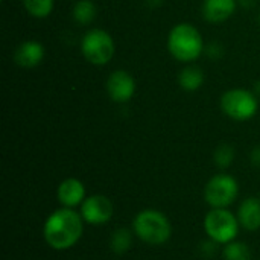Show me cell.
Masks as SVG:
<instances>
[{
    "instance_id": "obj_24",
    "label": "cell",
    "mask_w": 260,
    "mask_h": 260,
    "mask_svg": "<svg viewBox=\"0 0 260 260\" xmlns=\"http://www.w3.org/2000/svg\"><path fill=\"white\" fill-rule=\"evenodd\" d=\"M238 3H241L245 8H251V6L256 5V0H238Z\"/></svg>"
},
{
    "instance_id": "obj_22",
    "label": "cell",
    "mask_w": 260,
    "mask_h": 260,
    "mask_svg": "<svg viewBox=\"0 0 260 260\" xmlns=\"http://www.w3.org/2000/svg\"><path fill=\"white\" fill-rule=\"evenodd\" d=\"M250 160H251V165L256 166V168H260V145L253 148L251 154H250Z\"/></svg>"
},
{
    "instance_id": "obj_18",
    "label": "cell",
    "mask_w": 260,
    "mask_h": 260,
    "mask_svg": "<svg viewBox=\"0 0 260 260\" xmlns=\"http://www.w3.org/2000/svg\"><path fill=\"white\" fill-rule=\"evenodd\" d=\"M222 257L224 260H251V251L247 244L233 241V242L224 245Z\"/></svg>"
},
{
    "instance_id": "obj_2",
    "label": "cell",
    "mask_w": 260,
    "mask_h": 260,
    "mask_svg": "<svg viewBox=\"0 0 260 260\" xmlns=\"http://www.w3.org/2000/svg\"><path fill=\"white\" fill-rule=\"evenodd\" d=\"M168 50L180 62L192 64L206 50L201 32L190 23L175 24L168 35Z\"/></svg>"
},
{
    "instance_id": "obj_21",
    "label": "cell",
    "mask_w": 260,
    "mask_h": 260,
    "mask_svg": "<svg viewBox=\"0 0 260 260\" xmlns=\"http://www.w3.org/2000/svg\"><path fill=\"white\" fill-rule=\"evenodd\" d=\"M206 53L212 58V59H219L224 55V47L219 43H209L206 47Z\"/></svg>"
},
{
    "instance_id": "obj_17",
    "label": "cell",
    "mask_w": 260,
    "mask_h": 260,
    "mask_svg": "<svg viewBox=\"0 0 260 260\" xmlns=\"http://www.w3.org/2000/svg\"><path fill=\"white\" fill-rule=\"evenodd\" d=\"M24 11L34 18H46L52 14L55 0H21Z\"/></svg>"
},
{
    "instance_id": "obj_19",
    "label": "cell",
    "mask_w": 260,
    "mask_h": 260,
    "mask_svg": "<svg viewBox=\"0 0 260 260\" xmlns=\"http://www.w3.org/2000/svg\"><path fill=\"white\" fill-rule=\"evenodd\" d=\"M213 161L219 169H227L235 161V148L229 143L219 145L213 152Z\"/></svg>"
},
{
    "instance_id": "obj_3",
    "label": "cell",
    "mask_w": 260,
    "mask_h": 260,
    "mask_svg": "<svg viewBox=\"0 0 260 260\" xmlns=\"http://www.w3.org/2000/svg\"><path fill=\"white\" fill-rule=\"evenodd\" d=\"M133 232L136 238L149 245L166 244L172 236V225L168 216L155 209L140 210L133 219Z\"/></svg>"
},
{
    "instance_id": "obj_4",
    "label": "cell",
    "mask_w": 260,
    "mask_h": 260,
    "mask_svg": "<svg viewBox=\"0 0 260 260\" xmlns=\"http://www.w3.org/2000/svg\"><path fill=\"white\" fill-rule=\"evenodd\" d=\"M222 113L236 122H245L256 116L259 110L257 94L245 88L227 90L219 101Z\"/></svg>"
},
{
    "instance_id": "obj_1",
    "label": "cell",
    "mask_w": 260,
    "mask_h": 260,
    "mask_svg": "<svg viewBox=\"0 0 260 260\" xmlns=\"http://www.w3.org/2000/svg\"><path fill=\"white\" fill-rule=\"evenodd\" d=\"M84 219L75 209L61 207L49 215L43 225V238L46 244L58 251L75 247L84 233Z\"/></svg>"
},
{
    "instance_id": "obj_5",
    "label": "cell",
    "mask_w": 260,
    "mask_h": 260,
    "mask_svg": "<svg viewBox=\"0 0 260 260\" xmlns=\"http://www.w3.org/2000/svg\"><path fill=\"white\" fill-rule=\"evenodd\" d=\"M114 52V40L104 29H90L81 38V53L93 66H107L113 59Z\"/></svg>"
},
{
    "instance_id": "obj_12",
    "label": "cell",
    "mask_w": 260,
    "mask_h": 260,
    "mask_svg": "<svg viewBox=\"0 0 260 260\" xmlns=\"http://www.w3.org/2000/svg\"><path fill=\"white\" fill-rule=\"evenodd\" d=\"M238 0H203V18L212 24L227 21L238 9Z\"/></svg>"
},
{
    "instance_id": "obj_14",
    "label": "cell",
    "mask_w": 260,
    "mask_h": 260,
    "mask_svg": "<svg viewBox=\"0 0 260 260\" xmlns=\"http://www.w3.org/2000/svg\"><path fill=\"white\" fill-rule=\"evenodd\" d=\"M206 81L204 70L195 64H187L178 73V85L184 91H197L203 87Z\"/></svg>"
},
{
    "instance_id": "obj_23",
    "label": "cell",
    "mask_w": 260,
    "mask_h": 260,
    "mask_svg": "<svg viewBox=\"0 0 260 260\" xmlns=\"http://www.w3.org/2000/svg\"><path fill=\"white\" fill-rule=\"evenodd\" d=\"M165 3V0H146V5L149 8H158Z\"/></svg>"
},
{
    "instance_id": "obj_8",
    "label": "cell",
    "mask_w": 260,
    "mask_h": 260,
    "mask_svg": "<svg viewBox=\"0 0 260 260\" xmlns=\"http://www.w3.org/2000/svg\"><path fill=\"white\" fill-rule=\"evenodd\" d=\"M79 213L85 224L90 225H104L107 224L114 213L113 203L105 195H91L84 200L79 207Z\"/></svg>"
},
{
    "instance_id": "obj_9",
    "label": "cell",
    "mask_w": 260,
    "mask_h": 260,
    "mask_svg": "<svg viewBox=\"0 0 260 260\" xmlns=\"http://www.w3.org/2000/svg\"><path fill=\"white\" fill-rule=\"evenodd\" d=\"M108 98L116 104H126L136 93V79L126 70H114L110 73L105 82Z\"/></svg>"
},
{
    "instance_id": "obj_15",
    "label": "cell",
    "mask_w": 260,
    "mask_h": 260,
    "mask_svg": "<svg viewBox=\"0 0 260 260\" xmlns=\"http://www.w3.org/2000/svg\"><path fill=\"white\" fill-rule=\"evenodd\" d=\"M98 8L91 0H78L72 8V17L79 26H87L94 21Z\"/></svg>"
},
{
    "instance_id": "obj_6",
    "label": "cell",
    "mask_w": 260,
    "mask_h": 260,
    "mask_svg": "<svg viewBox=\"0 0 260 260\" xmlns=\"http://www.w3.org/2000/svg\"><path fill=\"white\" fill-rule=\"evenodd\" d=\"M204 232L209 239L219 245H227L236 241L239 235V221L229 209H212L204 218Z\"/></svg>"
},
{
    "instance_id": "obj_26",
    "label": "cell",
    "mask_w": 260,
    "mask_h": 260,
    "mask_svg": "<svg viewBox=\"0 0 260 260\" xmlns=\"http://www.w3.org/2000/svg\"><path fill=\"white\" fill-rule=\"evenodd\" d=\"M259 23H260V15H259Z\"/></svg>"
},
{
    "instance_id": "obj_10",
    "label": "cell",
    "mask_w": 260,
    "mask_h": 260,
    "mask_svg": "<svg viewBox=\"0 0 260 260\" xmlns=\"http://www.w3.org/2000/svg\"><path fill=\"white\" fill-rule=\"evenodd\" d=\"M56 198L62 207H67V209L81 207V204L87 198L85 186L81 180H78L75 177H69L59 183V186L56 189Z\"/></svg>"
},
{
    "instance_id": "obj_13",
    "label": "cell",
    "mask_w": 260,
    "mask_h": 260,
    "mask_svg": "<svg viewBox=\"0 0 260 260\" xmlns=\"http://www.w3.org/2000/svg\"><path fill=\"white\" fill-rule=\"evenodd\" d=\"M238 221L241 227L248 232H256L260 229V200L256 197L245 198L238 209Z\"/></svg>"
},
{
    "instance_id": "obj_25",
    "label": "cell",
    "mask_w": 260,
    "mask_h": 260,
    "mask_svg": "<svg viewBox=\"0 0 260 260\" xmlns=\"http://www.w3.org/2000/svg\"><path fill=\"white\" fill-rule=\"evenodd\" d=\"M254 93H256L257 96H260V79L254 82Z\"/></svg>"
},
{
    "instance_id": "obj_11",
    "label": "cell",
    "mask_w": 260,
    "mask_h": 260,
    "mask_svg": "<svg viewBox=\"0 0 260 260\" xmlns=\"http://www.w3.org/2000/svg\"><path fill=\"white\" fill-rule=\"evenodd\" d=\"M46 56L44 46L35 40H26L14 50V62L23 69H34L43 62Z\"/></svg>"
},
{
    "instance_id": "obj_7",
    "label": "cell",
    "mask_w": 260,
    "mask_h": 260,
    "mask_svg": "<svg viewBox=\"0 0 260 260\" xmlns=\"http://www.w3.org/2000/svg\"><path fill=\"white\" fill-rule=\"evenodd\" d=\"M239 195V184L229 174L213 175L204 187V200L212 209H229Z\"/></svg>"
},
{
    "instance_id": "obj_20",
    "label": "cell",
    "mask_w": 260,
    "mask_h": 260,
    "mask_svg": "<svg viewBox=\"0 0 260 260\" xmlns=\"http://www.w3.org/2000/svg\"><path fill=\"white\" fill-rule=\"evenodd\" d=\"M216 245H219V244H216L215 241H212V239H209V241H204V242H201V245H200V253L204 256V257H212L215 253H216Z\"/></svg>"
},
{
    "instance_id": "obj_16",
    "label": "cell",
    "mask_w": 260,
    "mask_h": 260,
    "mask_svg": "<svg viewBox=\"0 0 260 260\" xmlns=\"http://www.w3.org/2000/svg\"><path fill=\"white\" fill-rule=\"evenodd\" d=\"M134 232L122 227V229H117L113 232L111 238H110V250L117 254V256H123L129 251L131 245H133V235Z\"/></svg>"
}]
</instances>
